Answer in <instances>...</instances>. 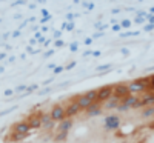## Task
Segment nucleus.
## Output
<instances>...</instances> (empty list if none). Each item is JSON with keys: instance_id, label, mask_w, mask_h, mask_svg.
I'll list each match as a JSON object with an SVG mask.
<instances>
[{"instance_id": "nucleus-1", "label": "nucleus", "mask_w": 154, "mask_h": 143, "mask_svg": "<svg viewBox=\"0 0 154 143\" xmlns=\"http://www.w3.org/2000/svg\"><path fill=\"white\" fill-rule=\"evenodd\" d=\"M126 86H128V89H130V94L142 93V91H145L149 86V79H139V80L131 82L130 85H126Z\"/></svg>"}, {"instance_id": "nucleus-2", "label": "nucleus", "mask_w": 154, "mask_h": 143, "mask_svg": "<svg viewBox=\"0 0 154 143\" xmlns=\"http://www.w3.org/2000/svg\"><path fill=\"white\" fill-rule=\"evenodd\" d=\"M51 117H53V120L57 123H60V122H63L66 119V109H63V106L62 105H54L53 106V109H51Z\"/></svg>"}, {"instance_id": "nucleus-3", "label": "nucleus", "mask_w": 154, "mask_h": 143, "mask_svg": "<svg viewBox=\"0 0 154 143\" xmlns=\"http://www.w3.org/2000/svg\"><path fill=\"white\" fill-rule=\"evenodd\" d=\"M97 91H99L97 102H108L114 96V88L112 86H103V88H100Z\"/></svg>"}, {"instance_id": "nucleus-4", "label": "nucleus", "mask_w": 154, "mask_h": 143, "mask_svg": "<svg viewBox=\"0 0 154 143\" xmlns=\"http://www.w3.org/2000/svg\"><path fill=\"white\" fill-rule=\"evenodd\" d=\"M120 126V119L117 115H108L105 119V128L108 131H114V129H117Z\"/></svg>"}, {"instance_id": "nucleus-5", "label": "nucleus", "mask_w": 154, "mask_h": 143, "mask_svg": "<svg viewBox=\"0 0 154 143\" xmlns=\"http://www.w3.org/2000/svg\"><path fill=\"white\" fill-rule=\"evenodd\" d=\"M128 96H131L130 94V89H128L126 85H117V86H114V97H117L119 100L128 97Z\"/></svg>"}, {"instance_id": "nucleus-6", "label": "nucleus", "mask_w": 154, "mask_h": 143, "mask_svg": "<svg viewBox=\"0 0 154 143\" xmlns=\"http://www.w3.org/2000/svg\"><path fill=\"white\" fill-rule=\"evenodd\" d=\"M40 119H42V126L46 129H53L56 126V122L53 120L51 114H40Z\"/></svg>"}, {"instance_id": "nucleus-7", "label": "nucleus", "mask_w": 154, "mask_h": 143, "mask_svg": "<svg viewBox=\"0 0 154 143\" xmlns=\"http://www.w3.org/2000/svg\"><path fill=\"white\" fill-rule=\"evenodd\" d=\"M86 112H88V117H94V115H99L100 112H102V108H100V102H93V105L89 106L88 109H86Z\"/></svg>"}, {"instance_id": "nucleus-8", "label": "nucleus", "mask_w": 154, "mask_h": 143, "mask_svg": "<svg viewBox=\"0 0 154 143\" xmlns=\"http://www.w3.org/2000/svg\"><path fill=\"white\" fill-rule=\"evenodd\" d=\"M28 123L31 126V129H38L42 126V119H40V115L38 114H32L29 119H28Z\"/></svg>"}, {"instance_id": "nucleus-9", "label": "nucleus", "mask_w": 154, "mask_h": 143, "mask_svg": "<svg viewBox=\"0 0 154 143\" xmlns=\"http://www.w3.org/2000/svg\"><path fill=\"white\" fill-rule=\"evenodd\" d=\"M29 129H31V126H29L28 122H20V123L14 125V132H20V134H25V135H26Z\"/></svg>"}, {"instance_id": "nucleus-10", "label": "nucleus", "mask_w": 154, "mask_h": 143, "mask_svg": "<svg viewBox=\"0 0 154 143\" xmlns=\"http://www.w3.org/2000/svg\"><path fill=\"white\" fill-rule=\"evenodd\" d=\"M80 109H82V108L79 106V103H77V102H71V105H68V108H66V119H68V117L75 115Z\"/></svg>"}, {"instance_id": "nucleus-11", "label": "nucleus", "mask_w": 154, "mask_h": 143, "mask_svg": "<svg viewBox=\"0 0 154 143\" xmlns=\"http://www.w3.org/2000/svg\"><path fill=\"white\" fill-rule=\"evenodd\" d=\"M75 102H77V103H79V106H80L82 109H88L89 106H91V105H93V102H91V100H89L88 97H85V96H80V97H79V99H77Z\"/></svg>"}, {"instance_id": "nucleus-12", "label": "nucleus", "mask_w": 154, "mask_h": 143, "mask_svg": "<svg viewBox=\"0 0 154 143\" xmlns=\"http://www.w3.org/2000/svg\"><path fill=\"white\" fill-rule=\"evenodd\" d=\"M71 126H72V120H71V119H65L63 122L59 123V131H62V132H68L69 129H71Z\"/></svg>"}, {"instance_id": "nucleus-13", "label": "nucleus", "mask_w": 154, "mask_h": 143, "mask_svg": "<svg viewBox=\"0 0 154 143\" xmlns=\"http://www.w3.org/2000/svg\"><path fill=\"white\" fill-rule=\"evenodd\" d=\"M139 102V99L136 97V96H128V97H125L123 99V102L122 103H125V105H128V106H130V108H134V105H136V103Z\"/></svg>"}, {"instance_id": "nucleus-14", "label": "nucleus", "mask_w": 154, "mask_h": 143, "mask_svg": "<svg viewBox=\"0 0 154 143\" xmlns=\"http://www.w3.org/2000/svg\"><path fill=\"white\" fill-rule=\"evenodd\" d=\"M119 102H120V100H119L117 97H114V96H112V97L106 102L105 108H106V109H114V108H117V106H119Z\"/></svg>"}, {"instance_id": "nucleus-15", "label": "nucleus", "mask_w": 154, "mask_h": 143, "mask_svg": "<svg viewBox=\"0 0 154 143\" xmlns=\"http://www.w3.org/2000/svg\"><path fill=\"white\" fill-rule=\"evenodd\" d=\"M142 103H143V106H151V105H154V94H146V96L142 99Z\"/></svg>"}, {"instance_id": "nucleus-16", "label": "nucleus", "mask_w": 154, "mask_h": 143, "mask_svg": "<svg viewBox=\"0 0 154 143\" xmlns=\"http://www.w3.org/2000/svg\"><path fill=\"white\" fill-rule=\"evenodd\" d=\"M97 96H99V91H96V89H91V91H88V93H85V97H88L91 102H96Z\"/></svg>"}, {"instance_id": "nucleus-17", "label": "nucleus", "mask_w": 154, "mask_h": 143, "mask_svg": "<svg viewBox=\"0 0 154 143\" xmlns=\"http://www.w3.org/2000/svg\"><path fill=\"white\" fill-rule=\"evenodd\" d=\"M154 115V106H148L143 109L142 112V117H145V119H148V117H152Z\"/></svg>"}, {"instance_id": "nucleus-18", "label": "nucleus", "mask_w": 154, "mask_h": 143, "mask_svg": "<svg viewBox=\"0 0 154 143\" xmlns=\"http://www.w3.org/2000/svg\"><path fill=\"white\" fill-rule=\"evenodd\" d=\"M25 137H26L25 134H20V132H14V134L11 135V140H12V141H22V140H23Z\"/></svg>"}, {"instance_id": "nucleus-19", "label": "nucleus", "mask_w": 154, "mask_h": 143, "mask_svg": "<svg viewBox=\"0 0 154 143\" xmlns=\"http://www.w3.org/2000/svg\"><path fill=\"white\" fill-rule=\"evenodd\" d=\"M68 137V132H62V131H59L57 134H56V141H63Z\"/></svg>"}, {"instance_id": "nucleus-20", "label": "nucleus", "mask_w": 154, "mask_h": 143, "mask_svg": "<svg viewBox=\"0 0 154 143\" xmlns=\"http://www.w3.org/2000/svg\"><path fill=\"white\" fill-rule=\"evenodd\" d=\"M111 69V65H100V66L96 68L97 72H103V71H109Z\"/></svg>"}, {"instance_id": "nucleus-21", "label": "nucleus", "mask_w": 154, "mask_h": 143, "mask_svg": "<svg viewBox=\"0 0 154 143\" xmlns=\"http://www.w3.org/2000/svg\"><path fill=\"white\" fill-rule=\"evenodd\" d=\"M116 109H117L119 112H125V111H128V109H130V106H128V105H125V103H122V105H119V106L116 108Z\"/></svg>"}, {"instance_id": "nucleus-22", "label": "nucleus", "mask_w": 154, "mask_h": 143, "mask_svg": "<svg viewBox=\"0 0 154 143\" xmlns=\"http://www.w3.org/2000/svg\"><path fill=\"white\" fill-rule=\"evenodd\" d=\"M120 26H122V28H130V26H131V22H130V20H123V22L120 23Z\"/></svg>"}, {"instance_id": "nucleus-23", "label": "nucleus", "mask_w": 154, "mask_h": 143, "mask_svg": "<svg viewBox=\"0 0 154 143\" xmlns=\"http://www.w3.org/2000/svg\"><path fill=\"white\" fill-rule=\"evenodd\" d=\"M139 32L136 31V32H123V34H120V37H130V35H137Z\"/></svg>"}, {"instance_id": "nucleus-24", "label": "nucleus", "mask_w": 154, "mask_h": 143, "mask_svg": "<svg viewBox=\"0 0 154 143\" xmlns=\"http://www.w3.org/2000/svg\"><path fill=\"white\" fill-rule=\"evenodd\" d=\"M77 48H79V45H77V43H71V46H69V49L72 51V53H75Z\"/></svg>"}, {"instance_id": "nucleus-25", "label": "nucleus", "mask_w": 154, "mask_h": 143, "mask_svg": "<svg viewBox=\"0 0 154 143\" xmlns=\"http://www.w3.org/2000/svg\"><path fill=\"white\" fill-rule=\"evenodd\" d=\"M57 48H62L63 45H65V43H63V40H60V38H59V40H56V43H54Z\"/></svg>"}, {"instance_id": "nucleus-26", "label": "nucleus", "mask_w": 154, "mask_h": 143, "mask_svg": "<svg viewBox=\"0 0 154 143\" xmlns=\"http://www.w3.org/2000/svg\"><path fill=\"white\" fill-rule=\"evenodd\" d=\"M120 53H122L123 56H128V54H130V49H128V48H122V49H120Z\"/></svg>"}, {"instance_id": "nucleus-27", "label": "nucleus", "mask_w": 154, "mask_h": 143, "mask_svg": "<svg viewBox=\"0 0 154 143\" xmlns=\"http://www.w3.org/2000/svg\"><path fill=\"white\" fill-rule=\"evenodd\" d=\"M42 14H43V17H48V19H51V14L46 11V9H42Z\"/></svg>"}, {"instance_id": "nucleus-28", "label": "nucleus", "mask_w": 154, "mask_h": 143, "mask_svg": "<svg viewBox=\"0 0 154 143\" xmlns=\"http://www.w3.org/2000/svg\"><path fill=\"white\" fill-rule=\"evenodd\" d=\"M75 65H77V63H75V62H71V63H69V65H68V66H66V68H65V69H68V71H69V69H72V68H74V66H75Z\"/></svg>"}, {"instance_id": "nucleus-29", "label": "nucleus", "mask_w": 154, "mask_h": 143, "mask_svg": "<svg viewBox=\"0 0 154 143\" xmlns=\"http://www.w3.org/2000/svg\"><path fill=\"white\" fill-rule=\"evenodd\" d=\"M146 19L149 20V23H151V25H154V16H152V14H149V16L146 14Z\"/></svg>"}, {"instance_id": "nucleus-30", "label": "nucleus", "mask_w": 154, "mask_h": 143, "mask_svg": "<svg viewBox=\"0 0 154 143\" xmlns=\"http://www.w3.org/2000/svg\"><path fill=\"white\" fill-rule=\"evenodd\" d=\"M12 93H14V91H11V89H6V91H5L3 94H5L6 97H11V96H12Z\"/></svg>"}, {"instance_id": "nucleus-31", "label": "nucleus", "mask_w": 154, "mask_h": 143, "mask_svg": "<svg viewBox=\"0 0 154 143\" xmlns=\"http://www.w3.org/2000/svg\"><path fill=\"white\" fill-rule=\"evenodd\" d=\"M63 69H65V68H62V66H56V69H54V72H56V74H60V72H62Z\"/></svg>"}, {"instance_id": "nucleus-32", "label": "nucleus", "mask_w": 154, "mask_h": 143, "mask_svg": "<svg viewBox=\"0 0 154 143\" xmlns=\"http://www.w3.org/2000/svg\"><path fill=\"white\" fill-rule=\"evenodd\" d=\"M54 54V49H49V51H46V54H45V57H51Z\"/></svg>"}, {"instance_id": "nucleus-33", "label": "nucleus", "mask_w": 154, "mask_h": 143, "mask_svg": "<svg viewBox=\"0 0 154 143\" xmlns=\"http://www.w3.org/2000/svg\"><path fill=\"white\" fill-rule=\"evenodd\" d=\"M83 6H86L88 9H93V8H94L96 5H94V3H83Z\"/></svg>"}, {"instance_id": "nucleus-34", "label": "nucleus", "mask_w": 154, "mask_h": 143, "mask_svg": "<svg viewBox=\"0 0 154 143\" xmlns=\"http://www.w3.org/2000/svg\"><path fill=\"white\" fill-rule=\"evenodd\" d=\"M143 106V103H142V100H139L137 103H136V105H134V108H142Z\"/></svg>"}, {"instance_id": "nucleus-35", "label": "nucleus", "mask_w": 154, "mask_h": 143, "mask_svg": "<svg viewBox=\"0 0 154 143\" xmlns=\"http://www.w3.org/2000/svg\"><path fill=\"white\" fill-rule=\"evenodd\" d=\"M91 43H93V38H89V37L85 38V45H86V46H88V45H91Z\"/></svg>"}, {"instance_id": "nucleus-36", "label": "nucleus", "mask_w": 154, "mask_h": 143, "mask_svg": "<svg viewBox=\"0 0 154 143\" xmlns=\"http://www.w3.org/2000/svg\"><path fill=\"white\" fill-rule=\"evenodd\" d=\"M143 22H145V19H143V17H139V16H137V19H136V23H143Z\"/></svg>"}, {"instance_id": "nucleus-37", "label": "nucleus", "mask_w": 154, "mask_h": 143, "mask_svg": "<svg viewBox=\"0 0 154 143\" xmlns=\"http://www.w3.org/2000/svg\"><path fill=\"white\" fill-rule=\"evenodd\" d=\"M35 88H37V86H35V85H32V86H29V88H28V89H26V91H28V93H25V94H29V93H31V91H34V89H35Z\"/></svg>"}, {"instance_id": "nucleus-38", "label": "nucleus", "mask_w": 154, "mask_h": 143, "mask_svg": "<svg viewBox=\"0 0 154 143\" xmlns=\"http://www.w3.org/2000/svg\"><path fill=\"white\" fill-rule=\"evenodd\" d=\"M25 2H23V0H17V2H14V3H12V5H14V6H19V5H23Z\"/></svg>"}, {"instance_id": "nucleus-39", "label": "nucleus", "mask_w": 154, "mask_h": 143, "mask_svg": "<svg viewBox=\"0 0 154 143\" xmlns=\"http://www.w3.org/2000/svg\"><path fill=\"white\" fill-rule=\"evenodd\" d=\"M149 86H151V88L154 89V75L151 77V79H149Z\"/></svg>"}, {"instance_id": "nucleus-40", "label": "nucleus", "mask_w": 154, "mask_h": 143, "mask_svg": "<svg viewBox=\"0 0 154 143\" xmlns=\"http://www.w3.org/2000/svg\"><path fill=\"white\" fill-rule=\"evenodd\" d=\"M60 35H62V31H56V32H54V37L57 38V40H59V37H60Z\"/></svg>"}, {"instance_id": "nucleus-41", "label": "nucleus", "mask_w": 154, "mask_h": 143, "mask_svg": "<svg viewBox=\"0 0 154 143\" xmlns=\"http://www.w3.org/2000/svg\"><path fill=\"white\" fill-rule=\"evenodd\" d=\"M66 28H68V31H72V29H74V25H72V23H68Z\"/></svg>"}, {"instance_id": "nucleus-42", "label": "nucleus", "mask_w": 154, "mask_h": 143, "mask_svg": "<svg viewBox=\"0 0 154 143\" xmlns=\"http://www.w3.org/2000/svg\"><path fill=\"white\" fill-rule=\"evenodd\" d=\"M122 26H120V25H114V26H112V31H119Z\"/></svg>"}, {"instance_id": "nucleus-43", "label": "nucleus", "mask_w": 154, "mask_h": 143, "mask_svg": "<svg viewBox=\"0 0 154 143\" xmlns=\"http://www.w3.org/2000/svg\"><path fill=\"white\" fill-rule=\"evenodd\" d=\"M48 20H49V19H48V17H43V19H40V23H46V22H48Z\"/></svg>"}, {"instance_id": "nucleus-44", "label": "nucleus", "mask_w": 154, "mask_h": 143, "mask_svg": "<svg viewBox=\"0 0 154 143\" xmlns=\"http://www.w3.org/2000/svg\"><path fill=\"white\" fill-rule=\"evenodd\" d=\"M93 56H94V57H99V56H100V51H94Z\"/></svg>"}, {"instance_id": "nucleus-45", "label": "nucleus", "mask_w": 154, "mask_h": 143, "mask_svg": "<svg viewBox=\"0 0 154 143\" xmlns=\"http://www.w3.org/2000/svg\"><path fill=\"white\" fill-rule=\"evenodd\" d=\"M72 17H74V14H68V16H66V19H68V20H69V22H71V20H72Z\"/></svg>"}, {"instance_id": "nucleus-46", "label": "nucleus", "mask_w": 154, "mask_h": 143, "mask_svg": "<svg viewBox=\"0 0 154 143\" xmlns=\"http://www.w3.org/2000/svg\"><path fill=\"white\" fill-rule=\"evenodd\" d=\"M19 35H20V31H16L14 34H12V37H19Z\"/></svg>"}, {"instance_id": "nucleus-47", "label": "nucleus", "mask_w": 154, "mask_h": 143, "mask_svg": "<svg viewBox=\"0 0 154 143\" xmlns=\"http://www.w3.org/2000/svg\"><path fill=\"white\" fill-rule=\"evenodd\" d=\"M102 35H103V32H97V34H94V38L96 37H102Z\"/></svg>"}, {"instance_id": "nucleus-48", "label": "nucleus", "mask_w": 154, "mask_h": 143, "mask_svg": "<svg viewBox=\"0 0 154 143\" xmlns=\"http://www.w3.org/2000/svg\"><path fill=\"white\" fill-rule=\"evenodd\" d=\"M149 12H151V14H152V16H154V6H152V8H151V11H149Z\"/></svg>"}, {"instance_id": "nucleus-49", "label": "nucleus", "mask_w": 154, "mask_h": 143, "mask_svg": "<svg viewBox=\"0 0 154 143\" xmlns=\"http://www.w3.org/2000/svg\"><path fill=\"white\" fill-rule=\"evenodd\" d=\"M151 128H152V129H154V123H152V125H151Z\"/></svg>"}, {"instance_id": "nucleus-50", "label": "nucleus", "mask_w": 154, "mask_h": 143, "mask_svg": "<svg viewBox=\"0 0 154 143\" xmlns=\"http://www.w3.org/2000/svg\"><path fill=\"white\" fill-rule=\"evenodd\" d=\"M120 143H128V141H120Z\"/></svg>"}]
</instances>
